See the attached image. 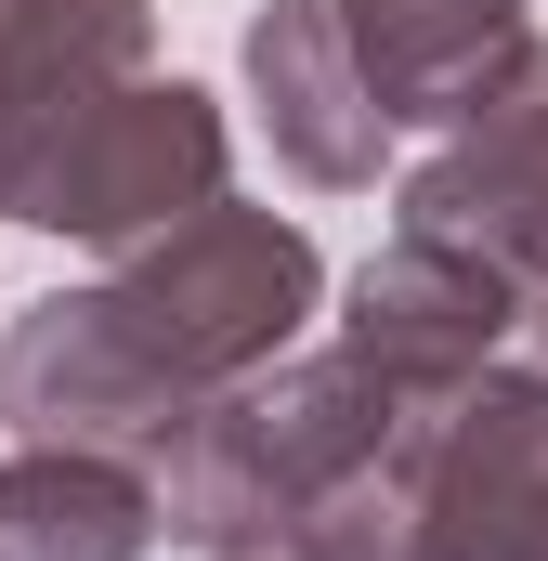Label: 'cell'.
<instances>
[{
  "instance_id": "obj_1",
  "label": "cell",
  "mask_w": 548,
  "mask_h": 561,
  "mask_svg": "<svg viewBox=\"0 0 548 561\" xmlns=\"http://www.w3.org/2000/svg\"><path fill=\"white\" fill-rule=\"evenodd\" d=\"M92 300H105V327L132 340L183 405H209V392L262 379L274 353L327 313V249H313L287 209H236V196H209V209L132 236V249H105Z\"/></svg>"
},
{
  "instance_id": "obj_2",
  "label": "cell",
  "mask_w": 548,
  "mask_h": 561,
  "mask_svg": "<svg viewBox=\"0 0 548 561\" xmlns=\"http://www.w3.org/2000/svg\"><path fill=\"white\" fill-rule=\"evenodd\" d=\"M406 431V392L353 353H274L262 379L209 392L196 419L170 431V457L144 470L157 483V536L183 549H222V536H262L287 510H313L327 483L379 470Z\"/></svg>"
},
{
  "instance_id": "obj_3",
  "label": "cell",
  "mask_w": 548,
  "mask_h": 561,
  "mask_svg": "<svg viewBox=\"0 0 548 561\" xmlns=\"http://www.w3.org/2000/svg\"><path fill=\"white\" fill-rule=\"evenodd\" d=\"M406 561H548V366H483L392 431Z\"/></svg>"
},
{
  "instance_id": "obj_4",
  "label": "cell",
  "mask_w": 548,
  "mask_h": 561,
  "mask_svg": "<svg viewBox=\"0 0 548 561\" xmlns=\"http://www.w3.org/2000/svg\"><path fill=\"white\" fill-rule=\"evenodd\" d=\"M222 105L196 92V79H118L105 105H79L66 131L39 144V170L13 183V209L0 222H39V236H79V249H132L157 222H183V209H209L222 196Z\"/></svg>"
},
{
  "instance_id": "obj_5",
  "label": "cell",
  "mask_w": 548,
  "mask_h": 561,
  "mask_svg": "<svg viewBox=\"0 0 548 561\" xmlns=\"http://www.w3.org/2000/svg\"><path fill=\"white\" fill-rule=\"evenodd\" d=\"M392 236L483 249L496 275L523 287V262L548 249V39H536V26H523V53H510V66L444 118V144L406 170Z\"/></svg>"
},
{
  "instance_id": "obj_6",
  "label": "cell",
  "mask_w": 548,
  "mask_h": 561,
  "mask_svg": "<svg viewBox=\"0 0 548 561\" xmlns=\"http://www.w3.org/2000/svg\"><path fill=\"white\" fill-rule=\"evenodd\" d=\"M0 419L26 431V444H79V457H132V470H157L170 431L196 419V405L105 327L92 287H53V300H26V313L0 327Z\"/></svg>"
},
{
  "instance_id": "obj_7",
  "label": "cell",
  "mask_w": 548,
  "mask_h": 561,
  "mask_svg": "<svg viewBox=\"0 0 548 561\" xmlns=\"http://www.w3.org/2000/svg\"><path fill=\"white\" fill-rule=\"evenodd\" d=\"M510 313H523V287L496 275L483 249L392 236L366 275L340 287V353H353V366H379L406 405H431V392H457V379L510 366Z\"/></svg>"
},
{
  "instance_id": "obj_8",
  "label": "cell",
  "mask_w": 548,
  "mask_h": 561,
  "mask_svg": "<svg viewBox=\"0 0 548 561\" xmlns=\"http://www.w3.org/2000/svg\"><path fill=\"white\" fill-rule=\"evenodd\" d=\"M249 105L274 131V170L313 183V196H366L379 157H392V118H379V92H366L327 0H262L249 13Z\"/></svg>"
},
{
  "instance_id": "obj_9",
  "label": "cell",
  "mask_w": 548,
  "mask_h": 561,
  "mask_svg": "<svg viewBox=\"0 0 548 561\" xmlns=\"http://www.w3.org/2000/svg\"><path fill=\"white\" fill-rule=\"evenodd\" d=\"M157 66V0H0V209L39 144Z\"/></svg>"
},
{
  "instance_id": "obj_10",
  "label": "cell",
  "mask_w": 548,
  "mask_h": 561,
  "mask_svg": "<svg viewBox=\"0 0 548 561\" xmlns=\"http://www.w3.org/2000/svg\"><path fill=\"white\" fill-rule=\"evenodd\" d=\"M379 118L392 131H444L510 53H523V0H327Z\"/></svg>"
},
{
  "instance_id": "obj_11",
  "label": "cell",
  "mask_w": 548,
  "mask_h": 561,
  "mask_svg": "<svg viewBox=\"0 0 548 561\" xmlns=\"http://www.w3.org/2000/svg\"><path fill=\"white\" fill-rule=\"evenodd\" d=\"M157 549V483L132 457L26 444L0 457V561H144Z\"/></svg>"
},
{
  "instance_id": "obj_12",
  "label": "cell",
  "mask_w": 548,
  "mask_h": 561,
  "mask_svg": "<svg viewBox=\"0 0 548 561\" xmlns=\"http://www.w3.org/2000/svg\"><path fill=\"white\" fill-rule=\"evenodd\" d=\"M209 561H353V549H340L313 510H287V523H262V536H222Z\"/></svg>"
},
{
  "instance_id": "obj_13",
  "label": "cell",
  "mask_w": 548,
  "mask_h": 561,
  "mask_svg": "<svg viewBox=\"0 0 548 561\" xmlns=\"http://www.w3.org/2000/svg\"><path fill=\"white\" fill-rule=\"evenodd\" d=\"M510 366H548V249L523 262V313H510Z\"/></svg>"
}]
</instances>
